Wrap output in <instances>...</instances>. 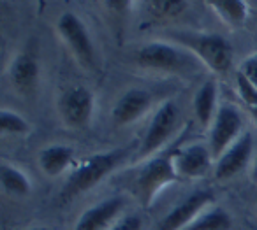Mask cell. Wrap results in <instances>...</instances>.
<instances>
[{
	"label": "cell",
	"instance_id": "25",
	"mask_svg": "<svg viewBox=\"0 0 257 230\" xmlns=\"http://www.w3.org/2000/svg\"><path fill=\"white\" fill-rule=\"evenodd\" d=\"M239 72H243V74H245L246 78H248L250 81L257 86V53L248 55V57L241 62V65H239Z\"/></svg>",
	"mask_w": 257,
	"mask_h": 230
},
{
	"label": "cell",
	"instance_id": "3",
	"mask_svg": "<svg viewBox=\"0 0 257 230\" xmlns=\"http://www.w3.org/2000/svg\"><path fill=\"white\" fill-rule=\"evenodd\" d=\"M176 181H180V177L175 170L171 156H152L138 169L133 181V193L136 195L141 207L148 209L159 197V193Z\"/></svg>",
	"mask_w": 257,
	"mask_h": 230
},
{
	"label": "cell",
	"instance_id": "26",
	"mask_svg": "<svg viewBox=\"0 0 257 230\" xmlns=\"http://www.w3.org/2000/svg\"><path fill=\"white\" fill-rule=\"evenodd\" d=\"M250 176H252V181H253V183L257 184V160H255V163H253V167H252V174H250Z\"/></svg>",
	"mask_w": 257,
	"mask_h": 230
},
{
	"label": "cell",
	"instance_id": "11",
	"mask_svg": "<svg viewBox=\"0 0 257 230\" xmlns=\"http://www.w3.org/2000/svg\"><path fill=\"white\" fill-rule=\"evenodd\" d=\"M173 165L180 179H197L204 177L211 170L215 162L210 148L204 144H189L171 155Z\"/></svg>",
	"mask_w": 257,
	"mask_h": 230
},
{
	"label": "cell",
	"instance_id": "2",
	"mask_svg": "<svg viewBox=\"0 0 257 230\" xmlns=\"http://www.w3.org/2000/svg\"><path fill=\"white\" fill-rule=\"evenodd\" d=\"M134 60L140 67L148 71L171 72V74H192L203 65L199 58L187 48L162 41L141 46Z\"/></svg>",
	"mask_w": 257,
	"mask_h": 230
},
{
	"label": "cell",
	"instance_id": "13",
	"mask_svg": "<svg viewBox=\"0 0 257 230\" xmlns=\"http://www.w3.org/2000/svg\"><path fill=\"white\" fill-rule=\"evenodd\" d=\"M152 104H154V95L150 90L128 88L116 100L111 116L118 127H127V125L136 123L140 118H143L145 113L152 107Z\"/></svg>",
	"mask_w": 257,
	"mask_h": 230
},
{
	"label": "cell",
	"instance_id": "28",
	"mask_svg": "<svg viewBox=\"0 0 257 230\" xmlns=\"http://www.w3.org/2000/svg\"><path fill=\"white\" fill-rule=\"evenodd\" d=\"M252 113H253V116L257 118V107H253V109H252Z\"/></svg>",
	"mask_w": 257,
	"mask_h": 230
},
{
	"label": "cell",
	"instance_id": "12",
	"mask_svg": "<svg viewBox=\"0 0 257 230\" xmlns=\"http://www.w3.org/2000/svg\"><path fill=\"white\" fill-rule=\"evenodd\" d=\"M125 207V198L120 195L104 198L99 204L92 205L81 212L74 225V230H109L118 218L121 216Z\"/></svg>",
	"mask_w": 257,
	"mask_h": 230
},
{
	"label": "cell",
	"instance_id": "9",
	"mask_svg": "<svg viewBox=\"0 0 257 230\" xmlns=\"http://www.w3.org/2000/svg\"><path fill=\"white\" fill-rule=\"evenodd\" d=\"M215 202V195L210 190H197L180 202L173 211L162 218L159 230H185L201 212H204Z\"/></svg>",
	"mask_w": 257,
	"mask_h": 230
},
{
	"label": "cell",
	"instance_id": "18",
	"mask_svg": "<svg viewBox=\"0 0 257 230\" xmlns=\"http://www.w3.org/2000/svg\"><path fill=\"white\" fill-rule=\"evenodd\" d=\"M206 4L231 27H239L248 18L245 0H206Z\"/></svg>",
	"mask_w": 257,
	"mask_h": 230
},
{
	"label": "cell",
	"instance_id": "4",
	"mask_svg": "<svg viewBox=\"0 0 257 230\" xmlns=\"http://www.w3.org/2000/svg\"><path fill=\"white\" fill-rule=\"evenodd\" d=\"M180 46L192 51L201 64L215 74H225L232 65V48L220 34H175Z\"/></svg>",
	"mask_w": 257,
	"mask_h": 230
},
{
	"label": "cell",
	"instance_id": "8",
	"mask_svg": "<svg viewBox=\"0 0 257 230\" xmlns=\"http://www.w3.org/2000/svg\"><path fill=\"white\" fill-rule=\"evenodd\" d=\"M93 93L85 86H71L62 93L58 111L64 123L71 128H85L93 116Z\"/></svg>",
	"mask_w": 257,
	"mask_h": 230
},
{
	"label": "cell",
	"instance_id": "15",
	"mask_svg": "<svg viewBox=\"0 0 257 230\" xmlns=\"http://www.w3.org/2000/svg\"><path fill=\"white\" fill-rule=\"evenodd\" d=\"M74 162V148L67 144H51L41 149L39 167L48 177L64 174Z\"/></svg>",
	"mask_w": 257,
	"mask_h": 230
},
{
	"label": "cell",
	"instance_id": "22",
	"mask_svg": "<svg viewBox=\"0 0 257 230\" xmlns=\"http://www.w3.org/2000/svg\"><path fill=\"white\" fill-rule=\"evenodd\" d=\"M236 88H238V93L241 97V100L250 107H257V86L246 78L243 72H236Z\"/></svg>",
	"mask_w": 257,
	"mask_h": 230
},
{
	"label": "cell",
	"instance_id": "27",
	"mask_svg": "<svg viewBox=\"0 0 257 230\" xmlns=\"http://www.w3.org/2000/svg\"><path fill=\"white\" fill-rule=\"evenodd\" d=\"M27 230H51L48 226H32V228H27Z\"/></svg>",
	"mask_w": 257,
	"mask_h": 230
},
{
	"label": "cell",
	"instance_id": "24",
	"mask_svg": "<svg viewBox=\"0 0 257 230\" xmlns=\"http://www.w3.org/2000/svg\"><path fill=\"white\" fill-rule=\"evenodd\" d=\"M109 230H143V221L138 214H125L120 216L118 221Z\"/></svg>",
	"mask_w": 257,
	"mask_h": 230
},
{
	"label": "cell",
	"instance_id": "1",
	"mask_svg": "<svg viewBox=\"0 0 257 230\" xmlns=\"http://www.w3.org/2000/svg\"><path fill=\"white\" fill-rule=\"evenodd\" d=\"M128 156V148H116L113 151L95 153L86 156L71 170L60 191V200L69 202L95 188L106 176L121 165Z\"/></svg>",
	"mask_w": 257,
	"mask_h": 230
},
{
	"label": "cell",
	"instance_id": "17",
	"mask_svg": "<svg viewBox=\"0 0 257 230\" xmlns=\"http://www.w3.org/2000/svg\"><path fill=\"white\" fill-rule=\"evenodd\" d=\"M0 184H2L4 193L9 197H29L32 191V184L25 172L9 163L0 165Z\"/></svg>",
	"mask_w": 257,
	"mask_h": 230
},
{
	"label": "cell",
	"instance_id": "16",
	"mask_svg": "<svg viewBox=\"0 0 257 230\" xmlns=\"http://www.w3.org/2000/svg\"><path fill=\"white\" fill-rule=\"evenodd\" d=\"M218 86L215 79H208L199 86L194 97V113L203 127H211L218 111Z\"/></svg>",
	"mask_w": 257,
	"mask_h": 230
},
{
	"label": "cell",
	"instance_id": "14",
	"mask_svg": "<svg viewBox=\"0 0 257 230\" xmlns=\"http://www.w3.org/2000/svg\"><path fill=\"white\" fill-rule=\"evenodd\" d=\"M9 83L20 95H32L39 85V64L30 53H20L8 69Z\"/></svg>",
	"mask_w": 257,
	"mask_h": 230
},
{
	"label": "cell",
	"instance_id": "7",
	"mask_svg": "<svg viewBox=\"0 0 257 230\" xmlns=\"http://www.w3.org/2000/svg\"><path fill=\"white\" fill-rule=\"evenodd\" d=\"M57 29L64 43L72 51L83 67H92L95 64V48L85 23L74 13H64L58 18Z\"/></svg>",
	"mask_w": 257,
	"mask_h": 230
},
{
	"label": "cell",
	"instance_id": "5",
	"mask_svg": "<svg viewBox=\"0 0 257 230\" xmlns=\"http://www.w3.org/2000/svg\"><path fill=\"white\" fill-rule=\"evenodd\" d=\"M180 127V107L175 100H166L157 107L154 118L148 123L145 137L138 148L134 160H148L161 148H164Z\"/></svg>",
	"mask_w": 257,
	"mask_h": 230
},
{
	"label": "cell",
	"instance_id": "10",
	"mask_svg": "<svg viewBox=\"0 0 257 230\" xmlns=\"http://www.w3.org/2000/svg\"><path fill=\"white\" fill-rule=\"evenodd\" d=\"M253 153V137L250 132H243L239 139L231 144L217 160H215L213 174L218 181L232 179L239 174L246 165Z\"/></svg>",
	"mask_w": 257,
	"mask_h": 230
},
{
	"label": "cell",
	"instance_id": "20",
	"mask_svg": "<svg viewBox=\"0 0 257 230\" xmlns=\"http://www.w3.org/2000/svg\"><path fill=\"white\" fill-rule=\"evenodd\" d=\"M0 130L4 134L25 135L30 130V125L22 114L9 109H2L0 111Z\"/></svg>",
	"mask_w": 257,
	"mask_h": 230
},
{
	"label": "cell",
	"instance_id": "23",
	"mask_svg": "<svg viewBox=\"0 0 257 230\" xmlns=\"http://www.w3.org/2000/svg\"><path fill=\"white\" fill-rule=\"evenodd\" d=\"M106 9L118 20H125L131 13V6L133 0H102Z\"/></svg>",
	"mask_w": 257,
	"mask_h": 230
},
{
	"label": "cell",
	"instance_id": "6",
	"mask_svg": "<svg viewBox=\"0 0 257 230\" xmlns=\"http://www.w3.org/2000/svg\"><path fill=\"white\" fill-rule=\"evenodd\" d=\"M241 130V113L231 104H222L215 114V120L210 127V137H208V148L213 155V160H217L229 146L238 141Z\"/></svg>",
	"mask_w": 257,
	"mask_h": 230
},
{
	"label": "cell",
	"instance_id": "19",
	"mask_svg": "<svg viewBox=\"0 0 257 230\" xmlns=\"http://www.w3.org/2000/svg\"><path fill=\"white\" fill-rule=\"evenodd\" d=\"M232 218L222 207H211L201 212L185 230H231Z\"/></svg>",
	"mask_w": 257,
	"mask_h": 230
},
{
	"label": "cell",
	"instance_id": "21",
	"mask_svg": "<svg viewBox=\"0 0 257 230\" xmlns=\"http://www.w3.org/2000/svg\"><path fill=\"white\" fill-rule=\"evenodd\" d=\"M187 9V0H150V11L157 18L171 20Z\"/></svg>",
	"mask_w": 257,
	"mask_h": 230
}]
</instances>
